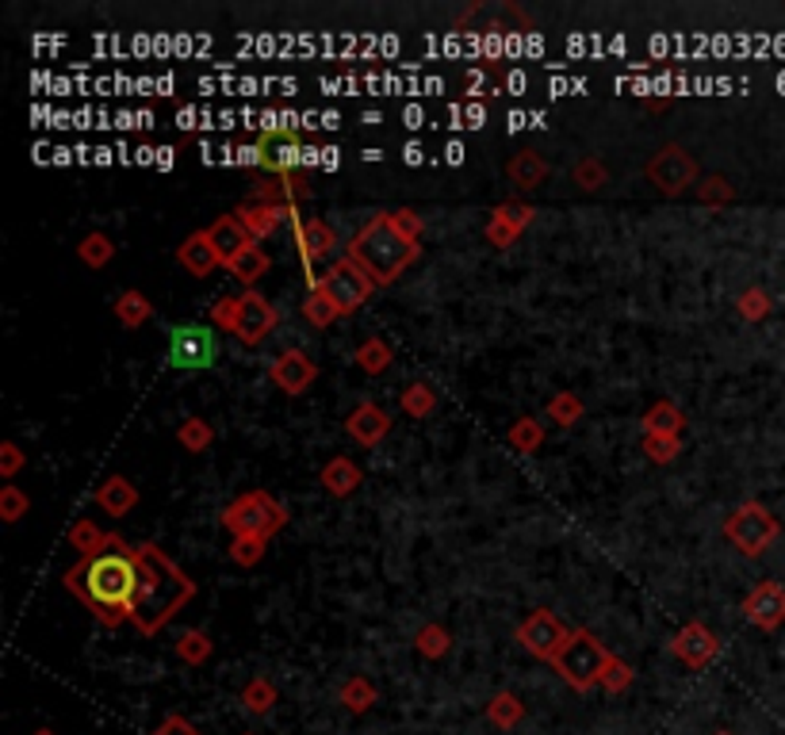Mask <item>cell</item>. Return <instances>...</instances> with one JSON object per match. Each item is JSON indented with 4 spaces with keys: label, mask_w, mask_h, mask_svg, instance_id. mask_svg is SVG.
I'll use <instances>...</instances> for the list:
<instances>
[{
    "label": "cell",
    "mask_w": 785,
    "mask_h": 735,
    "mask_svg": "<svg viewBox=\"0 0 785 735\" xmlns=\"http://www.w3.org/2000/svg\"><path fill=\"white\" fill-rule=\"evenodd\" d=\"M349 261L365 268L376 288H387V284H395L414 261H418V241L403 238L399 230L391 227L387 215H376V219H368L365 227L352 235Z\"/></svg>",
    "instance_id": "obj_3"
},
{
    "label": "cell",
    "mask_w": 785,
    "mask_h": 735,
    "mask_svg": "<svg viewBox=\"0 0 785 735\" xmlns=\"http://www.w3.org/2000/svg\"><path fill=\"white\" fill-rule=\"evenodd\" d=\"M360 468L349 460V456H334V460H326L322 464V471H318V483H322V490L326 495H334V498H349L352 490L360 487Z\"/></svg>",
    "instance_id": "obj_23"
},
{
    "label": "cell",
    "mask_w": 785,
    "mask_h": 735,
    "mask_svg": "<svg viewBox=\"0 0 785 735\" xmlns=\"http://www.w3.org/2000/svg\"><path fill=\"white\" fill-rule=\"evenodd\" d=\"M23 464H28L23 448L16 445V440H4V445H0V475H4V479H16V475L23 471Z\"/></svg>",
    "instance_id": "obj_50"
},
{
    "label": "cell",
    "mask_w": 785,
    "mask_h": 735,
    "mask_svg": "<svg viewBox=\"0 0 785 735\" xmlns=\"http://www.w3.org/2000/svg\"><path fill=\"white\" fill-rule=\"evenodd\" d=\"M31 735H58V732H50V728H39V732H31Z\"/></svg>",
    "instance_id": "obj_56"
},
{
    "label": "cell",
    "mask_w": 785,
    "mask_h": 735,
    "mask_svg": "<svg viewBox=\"0 0 785 735\" xmlns=\"http://www.w3.org/2000/svg\"><path fill=\"white\" fill-rule=\"evenodd\" d=\"M352 360H357L360 371H368V376H379V371L391 368V345H387L384 337H368Z\"/></svg>",
    "instance_id": "obj_35"
},
{
    "label": "cell",
    "mask_w": 785,
    "mask_h": 735,
    "mask_svg": "<svg viewBox=\"0 0 785 735\" xmlns=\"http://www.w3.org/2000/svg\"><path fill=\"white\" fill-rule=\"evenodd\" d=\"M241 161L261 166L272 177H288V172H299V166H304V142H299V135L291 127H269L249 150H241Z\"/></svg>",
    "instance_id": "obj_8"
},
{
    "label": "cell",
    "mask_w": 785,
    "mask_h": 735,
    "mask_svg": "<svg viewBox=\"0 0 785 735\" xmlns=\"http://www.w3.org/2000/svg\"><path fill=\"white\" fill-rule=\"evenodd\" d=\"M215 357H219V341H215L211 326L200 322H185L169 330V365L180 371H200L211 368Z\"/></svg>",
    "instance_id": "obj_10"
},
{
    "label": "cell",
    "mask_w": 785,
    "mask_h": 735,
    "mask_svg": "<svg viewBox=\"0 0 785 735\" xmlns=\"http://www.w3.org/2000/svg\"><path fill=\"white\" fill-rule=\"evenodd\" d=\"M407 161H410V166H418V161H421V153H418V146H410V150H407Z\"/></svg>",
    "instance_id": "obj_55"
},
{
    "label": "cell",
    "mask_w": 785,
    "mask_h": 735,
    "mask_svg": "<svg viewBox=\"0 0 785 735\" xmlns=\"http://www.w3.org/2000/svg\"><path fill=\"white\" fill-rule=\"evenodd\" d=\"M487 721L495 724V728H503V732L517 728V724L525 721V705H521V697L510 694V689H498V694L487 702Z\"/></svg>",
    "instance_id": "obj_27"
},
{
    "label": "cell",
    "mask_w": 785,
    "mask_h": 735,
    "mask_svg": "<svg viewBox=\"0 0 785 735\" xmlns=\"http://www.w3.org/2000/svg\"><path fill=\"white\" fill-rule=\"evenodd\" d=\"M717 735H728V732H717Z\"/></svg>",
    "instance_id": "obj_57"
},
{
    "label": "cell",
    "mask_w": 785,
    "mask_h": 735,
    "mask_svg": "<svg viewBox=\"0 0 785 735\" xmlns=\"http://www.w3.org/2000/svg\"><path fill=\"white\" fill-rule=\"evenodd\" d=\"M384 215L391 219V227L399 230L403 238H410V241L421 238V227H426V222H421L418 211H410V207H399V211H384Z\"/></svg>",
    "instance_id": "obj_49"
},
{
    "label": "cell",
    "mask_w": 785,
    "mask_h": 735,
    "mask_svg": "<svg viewBox=\"0 0 785 735\" xmlns=\"http://www.w3.org/2000/svg\"><path fill=\"white\" fill-rule=\"evenodd\" d=\"M276 322H280V310L272 307L269 299L261 296V291H241L238 296V322H235V337L246 345H261L265 337L276 330Z\"/></svg>",
    "instance_id": "obj_12"
},
{
    "label": "cell",
    "mask_w": 785,
    "mask_h": 735,
    "mask_svg": "<svg viewBox=\"0 0 785 735\" xmlns=\"http://www.w3.org/2000/svg\"><path fill=\"white\" fill-rule=\"evenodd\" d=\"M606 663H609L606 644H602L594 633H586V628H575L572 639H567V647L559 652V659L552 663V667H556V674L567 682V686L586 694V689H594L602 682Z\"/></svg>",
    "instance_id": "obj_5"
},
{
    "label": "cell",
    "mask_w": 785,
    "mask_h": 735,
    "mask_svg": "<svg viewBox=\"0 0 785 735\" xmlns=\"http://www.w3.org/2000/svg\"><path fill=\"white\" fill-rule=\"evenodd\" d=\"M66 590L77 602H85L103 628H116L131 620V609L142 590V559L138 548L111 533V544L97 556H81L66 570Z\"/></svg>",
    "instance_id": "obj_1"
},
{
    "label": "cell",
    "mask_w": 785,
    "mask_h": 735,
    "mask_svg": "<svg viewBox=\"0 0 785 735\" xmlns=\"http://www.w3.org/2000/svg\"><path fill=\"white\" fill-rule=\"evenodd\" d=\"M345 434L357 440L360 448H376V445H384L387 434H391V418H387L376 403H360L357 410L345 418Z\"/></svg>",
    "instance_id": "obj_16"
},
{
    "label": "cell",
    "mask_w": 785,
    "mask_h": 735,
    "mask_svg": "<svg viewBox=\"0 0 785 735\" xmlns=\"http://www.w3.org/2000/svg\"><path fill=\"white\" fill-rule=\"evenodd\" d=\"M177 440L188 448V453H207V448H211V440H215V429H211V421H207V418L192 414V418L180 421Z\"/></svg>",
    "instance_id": "obj_36"
},
{
    "label": "cell",
    "mask_w": 785,
    "mask_h": 735,
    "mask_svg": "<svg viewBox=\"0 0 785 735\" xmlns=\"http://www.w3.org/2000/svg\"><path fill=\"white\" fill-rule=\"evenodd\" d=\"M207 238H211V246H215V254H219L222 265L238 261L249 246H257V241L249 238V230L241 227L238 215H222V219H215L211 227H207Z\"/></svg>",
    "instance_id": "obj_17"
},
{
    "label": "cell",
    "mask_w": 785,
    "mask_h": 735,
    "mask_svg": "<svg viewBox=\"0 0 785 735\" xmlns=\"http://www.w3.org/2000/svg\"><path fill=\"white\" fill-rule=\"evenodd\" d=\"M644 453L652 464H670L683 453V437H644Z\"/></svg>",
    "instance_id": "obj_48"
},
{
    "label": "cell",
    "mask_w": 785,
    "mask_h": 735,
    "mask_svg": "<svg viewBox=\"0 0 785 735\" xmlns=\"http://www.w3.org/2000/svg\"><path fill=\"white\" fill-rule=\"evenodd\" d=\"M670 655H675L678 663H686L689 671H705L721 655V639L709 625L689 620V625L678 628V636L670 639Z\"/></svg>",
    "instance_id": "obj_13"
},
{
    "label": "cell",
    "mask_w": 785,
    "mask_h": 735,
    "mask_svg": "<svg viewBox=\"0 0 785 735\" xmlns=\"http://www.w3.org/2000/svg\"><path fill=\"white\" fill-rule=\"evenodd\" d=\"M211 318H215V330L235 334V322H238V296H222V299L211 307Z\"/></svg>",
    "instance_id": "obj_51"
},
{
    "label": "cell",
    "mask_w": 785,
    "mask_h": 735,
    "mask_svg": "<svg viewBox=\"0 0 785 735\" xmlns=\"http://www.w3.org/2000/svg\"><path fill=\"white\" fill-rule=\"evenodd\" d=\"M238 219H241V227L249 230V238L254 241H265V238H272L276 230L284 227V222L296 215V207H276V203H241L238 207Z\"/></svg>",
    "instance_id": "obj_18"
},
{
    "label": "cell",
    "mask_w": 785,
    "mask_h": 735,
    "mask_svg": "<svg viewBox=\"0 0 785 735\" xmlns=\"http://www.w3.org/2000/svg\"><path fill=\"white\" fill-rule=\"evenodd\" d=\"M697 203L702 207H713V211H721V207H728L736 200V185H732L728 177H721V172H713V177H702L694 188Z\"/></svg>",
    "instance_id": "obj_30"
},
{
    "label": "cell",
    "mask_w": 785,
    "mask_h": 735,
    "mask_svg": "<svg viewBox=\"0 0 785 735\" xmlns=\"http://www.w3.org/2000/svg\"><path fill=\"white\" fill-rule=\"evenodd\" d=\"M265 548H269L265 536H235V544H230V559H235L238 567H257L265 559Z\"/></svg>",
    "instance_id": "obj_43"
},
{
    "label": "cell",
    "mask_w": 785,
    "mask_h": 735,
    "mask_svg": "<svg viewBox=\"0 0 785 735\" xmlns=\"http://www.w3.org/2000/svg\"><path fill=\"white\" fill-rule=\"evenodd\" d=\"M111 310H116V318L127 326V330H138V326H146V322H150V315H153L150 299H146L142 291H135V288L123 291V296L116 299V307H111Z\"/></svg>",
    "instance_id": "obj_31"
},
{
    "label": "cell",
    "mask_w": 785,
    "mask_h": 735,
    "mask_svg": "<svg viewBox=\"0 0 785 735\" xmlns=\"http://www.w3.org/2000/svg\"><path fill=\"white\" fill-rule=\"evenodd\" d=\"M572 633L575 628H567L552 609H533L529 617L517 625V644H521L533 659L556 663L559 652L567 647V639H572Z\"/></svg>",
    "instance_id": "obj_9"
},
{
    "label": "cell",
    "mask_w": 785,
    "mask_h": 735,
    "mask_svg": "<svg viewBox=\"0 0 785 735\" xmlns=\"http://www.w3.org/2000/svg\"><path fill=\"white\" fill-rule=\"evenodd\" d=\"M778 533H782L778 517H774L763 501H744V506L724 522V536H728V540L736 544V552H744L747 559L763 556V552L778 540Z\"/></svg>",
    "instance_id": "obj_7"
},
{
    "label": "cell",
    "mask_w": 785,
    "mask_h": 735,
    "mask_svg": "<svg viewBox=\"0 0 785 735\" xmlns=\"http://www.w3.org/2000/svg\"><path fill=\"white\" fill-rule=\"evenodd\" d=\"M506 177H510L514 188L521 192H533L548 180V161L540 158V150H517L510 161H506Z\"/></svg>",
    "instance_id": "obj_22"
},
{
    "label": "cell",
    "mask_w": 785,
    "mask_h": 735,
    "mask_svg": "<svg viewBox=\"0 0 785 735\" xmlns=\"http://www.w3.org/2000/svg\"><path fill=\"white\" fill-rule=\"evenodd\" d=\"M338 702L349 708L352 716H365L368 708H372L379 702V694H376V686L365 678V674H352V678H345L341 682V689H338Z\"/></svg>",
    "instance_id": "obj_26"
},
{
    "label": "cell",
    "mask_w": 785,
    "mask_h": 735,
    "mask_svg": "<svg viewBox=\"0 0 785 735\" xmlns=\"http://www.w3.org/2000/svg\"><path fill=\"white\" fill-rule=\"evenodd\" d=\"M771 307L774 302L763 288H747V291H739V299H736V310L744 322H763V318L771 315Z\"/></svg>",
    "instance_id": "obj_44"
},
{
    "label": "cell",
    "mask_w": 785,
    "mask_h": 735,
    "mask_svg": "<svg viewBox=\"0 0 785 735\" xmlns=\"http://www.w3.org/2000/svg\"><path fill=\"white\" fill-rule=\"evenodd\" d=\"M310 288H318L326 299L338 307V315L341 318H349V315H357L360 307H365L368 299H372V291H376V284H372V276L365 272L357 261H338V265H330V268H322V272L315 276V284Z\"/></svg>",
    "instance_id": "obj_6"
},
{
    "label": "cell",
    "mask_w": 785,
    "mask_h": 735,
    "mask_svg": "<svg viewBox=\"0 0 785 735\" xmlns=\"http://www.w3.org/2000/svg\"><path fill=\"white\" fill-rule=\"evenodd\" d=\"M744 617L752 620L755 628H763V633H778L785 625V586L774 583V578L758 583L744 598Z\"/></svg>",
    "instance_id": "obj_14"
},
{
    "label": "cell",
    "mask_w": 785,
    "mask_h": 735,
    "mask_svg": "<svg viewBox=\"0 0 785 735\" xmlns=\"http://www.w3.org/2000/svg\"><path fill=\"white\" fill-rule=\"evenodd\" d=\"M219 522L235 536H265V540H269V536H276L288 525V509H284L269 490H246L241 498L227 501Z\"/></svg>",
    "instance_id": "obj_4"
},
{
    "label": "cell",
    "mask_w": 785,
    "mask_h": 735,
    "mask_svg": "<svg viewBox=\"0 0 785 735\" xmlns=\"http://www.w3.org/2000/svg\"><path fill=\"white\" fill-rule=\"evenodd\" d=\"M683 429H686V414L667 399L652 403L648 414H644V437H683Z\"/></svg>",
    "instance_id": "obj_25"
},
{
    "label": "cell",
    "mask_w": 785,
    "mask_h": 735,
    "mask_svg": "<svg viewBox=\"0 0 785 735\" xmlns=\"http://www.w3.org/2000/svg\"><path fill=\"white\" fill-rule=\"evenodd\" d=\"M399 406L410 414V418H429L434 414V406H437V391L429 384H410V387H403V395H399Z\"/></svg>",
    "instance_id": "obj_37"
},
{
    "label": "cell",
    "mask_w": 785,
    "mask_h": 735,
    "mask_svg": "<svg viewBox=\"0 0 785 735\" xmlns=\"http://www.w3.org/2000/svg\"><path fill=\"white\" fill-rule=\"evenodd\" d=\"M296 246L307 265H318L322 257L334 254L338 238H334V230L322 219H296Z\"/></svg>",
    "instance_id": "obj_19"
},
{
    "label": "cell",
    "mask_w": 785,
    "mask_h": 735,
    "mask_svg": "<svg viewBox=\"0 0 785 735\" xmlns=\"http://www.w3.org/2000/svg\"><path fill=\"white\" fill-rule=\"evenodd\" d=\"M304 318H307L310 326H318V330H326V326L338 322L341 315H338V307H334V302L322 296V291L310 288V291H307V299H304Z\"/></svg>",
    "instance_id": "obj_42"
},
{
    "label": "cell",
    "mask_w": 785,
    "mask_h": 735,
    "mask_svg": "<svg viewBox=\"0 0 785 735\" xmlns=\"http://www.w3.org/2000/svg\"><path fill=\"white\" fill-rule=\"evenodd\" d=\"M548 418L556 421V426H575V421H583V399L575 391H559L548 399Z\"/></svg>",
    "instance_id": "obj_40"
},
{
    "label": "cell",
    "mask_w": 785,
    "mask_h": 735,
    "mask_svg": "<svg viewBox=\"0 0 785 735\" xmlns=\"http://www.w3.org/2000/svg\"><path fill=\"white\" fill-rule=\"evenodd\" d=\"M211 652L215 644L203 628H185V636L177 639V659L185 663V667H203V663L211 659Z\"/></svg>",
    "instance_id": "obj_29"
},
{
    "label": "cell",
    "mask_w": 785,
    "mask_h": 735,
    "mask_svg": "<svg viewBox=\"0 0 785 735\" xmlns=\"http://www.w3.org/2000/svg\"><path fill=\"white\" fill-rule=\"evenodd\" d=\"M272 384L280 387L284 395H304L310 384L318 379V365L307 357L304 349H284L280 357L272 360Z\"/></svg>",
    "instance_id": "obj_15"
},
{
    "label": "cell",
    "mask_w": 785,
    "mask_h": 735,
    "mask_svg": "<svg viewBox=\"0 0 785 735\" xmlns=\"http://www.w3.org/2000/svg\"><path fill=\"white\" fill-rule=\"evenodd\" d=\"M506 437H510V445H514L521 456H533L540 445H545V429H540L537 418H517Z\"/></svg>",
    "instance_id": "obj_39"
},
{
    "label": "cell",
    "mask_w": 785,
    "mask_h": 735,
    "mask_svg": "<svg viewBox=\"0 0 785 735\" xmlns=\"http://www.w3.org/2000/svg\"><path fill=\"white\" fill-rule=\"evenodd\" d=\"M28 509H31V498L23 495V490L16 487V483H8V487L0 490V522L16 525L23 514H28Z\"/></svg>",
    "instance_id": "obj_46"
},
{
    "label": "cell",
    "mask_w": 785,
    "mask_h": 735,
    "mask_svg": "<svg viewBox=\"0 0 785 735\" xmlns=\"http://www.w3.org/2000/svg\"><path fill=\"white\" fill-rule=\"evenodd\" d=\"M414 647H418L421 659H445L453 652V636H448L445 625H421L418 636H414Z\"/></svg>",
    "instance_id": "obj_34"
},
{
    "label": "cell",
    "mask_w": 785,
    "mask_h": 735,
    "mask_svg": "<svg viewBox=\"0 0 785 735\" xmlns=\"http://www.w3.org/2000/svg\"><path fill=\"white\" fill-rule=\"evenodd\" d=\"M606 694H625L628 686H633V667H628L625 659H617V655H609L606 671H602V682H598Z\"/></svg>",
    "instance_id": "obj_45"
},
{
    "label": "cell",
    "mask_w": 785,
    "mask_h": 735,
    "mask_svg": "<svg viewBox=\"0 0 785 735\" xmlns=\"http://www.w3.org/2000/svg\"><path fill=\"white\" fill-rule=\"evenodd\" d=\"M153 735H200V728H196L192 721H185V716L172 713L158 724V728H153Z\"/></svg>",
    "instance_id": "obj_53"
},
{
    "label": "cell",
    "mask_w": 785,
    "mask_h": 735,
    "mask_svg": "<svg viewBox=\"0 0 785 735\" xmlns=\"http://www.w3.org/2000/svg\"><path fill=\"white\" fill-rule=\"evenodd\" d=\"M495 219L510 222L514 230H525V227H533V219H537V207L521 203V200H506V203L495 207Z\"/></svg>",
    "instance_id": "obj_47"
},
{
    "label": "cell",
    "mask_w": 785,
    "mask_h": 735,
    "mask_svg": "<svg viewBox=\"0 0 785 735\" xmlns=\"http://www.w3.org/2000/svg\"><path fill=\"white\" fill-rule=\"evenodd\" d=\"M521 238V230H514L510 222H503V219H495V215H490V222H487V241L495 249H510L514 241Z\"/></svg>",
    "instance_id": "obj_52"
},
{
    "label": "cell",
    "mask_w": 785,
    "mask_h": 735,
    "mask_svg": "<svg viewBox=\"0 0 785 735\" xmlns=\"http://www.w3.org/2000/svg\"><path fill=\"white\" fill-rule=\"evenodd\" d=\"M648 180L659 188L663 196L675 200V196L697 188V180L702 177H697V161L689 158L683 146H663V150L648 161Z\"/></svg>",
    "instance_id": "obj_11"
},
{
    "label": "cell",
    "mask_w": 785,
    "mask_h": 735,
    "mask_svg": "<svg viewBox=\"0 0 785 735\" xmlns=\"http://www.w3.org/2000/svg\"><path fill=\"white\" fill-rule=\"evenodd\" d=\"M77 257H81V265H89V268H108L111 257H116V246H111L108 235H97V230H92V235L81 238Z\"/></svg>",
    "instance_id": "obj_38"
},
{
    "label": "cell",
    "mask_w": 785,
    "mask_h": 735,
    "mask_svg": "<svg viewBox=\"0 0 785 735\" xmlns=\"http://www.w3.org/2000/svg\"><path fill=\"white\" fill-rule=\"evenodd\" d=\"M177 261L185 265V272H192V276H211L215 268H219V254H215V246H211V238H207V230H196V235H188L185 241H180V249H177Z\"/></svg>",
    "instance_id": "obj_20"
},
{
    "label": "cell",
    "mask_w": 785,
    "mask_h": 735,
    "mask_svg": "<svg viewBox=\"0 0 785 735\" xmlns=\"http://www.w3.org/2000/svg\"><path fill=\"white\" fill-rule=\"evenodd\" d=\"M310 196V185L304 172H288V177H272L254 192V203H276V207H296Z\"/></svg>",
    "instance_id": "obj_21"
},
{
    "label": "cell",
    "mask_w": 785,
    "mask_h": 735,
    "mask_svg": "<svg viewBox=\"0 0 785 735\" xmlns=\"http://www.w3.org/2000/svg\"><path fill=\"white\" fill-rule=\"evenodd\" d=\"M464 127H468V131H476V127H483V123H487V108H483V103L479 100H471L468 103V108H464Z\"/></svg>",
    "instance_id": "obj_54"
},
{
    "label": "cell",
    "mask_w": 785,
    "mask_h": 735,
    "mask_svg": "<svg viewBox=\"0 0 785 735\" xmlns=\"http://www.w3.org/2000/svg\"><path fill=\"white\" fill-rule=\"evenodd\" d=\"M138 559H142V590H138V602L131 609V625L142 636H158L196 598V583L158 544H138Z\"/></svg>",
    "instance_id": "obj_2"
},
{
    "label": "cell",
    "mask_w": 785,
    "mask_h": 735,
    "mask_svg": "<svg viewBox=\"0 0 785 735\" xmlns=\"http://www.w3.org/2000/svg\"><path fill=\"white\" fill-rule=\"evenodd\" d=\"M97 506H100L108 517H127V514H131V509L138 506L135 483L123 479V475H108V479L100 483V490H97Z\"/></svg>",
    "instance_id": "obj_24"
},
{
    "label": "cell",
    "mask_w": 785,
    "mask_h": 735,
    "mask_svg": "<svg viewBox=\"0 0 785 735\" xmlns=\"http://www.w3.org/2000/svg\"><path fill=\"white\" fill-rule=\"evenodd\" d=\"M276 702H280V689H276V682H269L265 674H257V678H249L246 686H241V705H246V713L265 716L272 713Z\"/></svg>",
    "instance_id": "obj_28"
},
{
    "label": "cell",
    "mask_w": 785,
    "mask_h": 735,
    "mask_svg": "<svg viewBox=\"0 0 785 735\" xmlns=\"http://www.w3.org/2000/svg\"><path fill=\"white\" fill-rule=\"evenodd\" d=\"M69 544H73L81 556H97V552H103L111 544V533H103L100 525L81 517V522H73V529H69Z\"/></svg>",
    "instance_id": "obj_32"
},
{
    "label": "cell",
    "mask_w": 785,
    "mask_h": 735,
    "mask_svg": "<svg viewBox=\"0 0 785 735\" xmlns=\"http://www.w3.org/2000/svg\"><path fill=\"white\" fill-rule=\"evenodd\" d=\"M227 268H230V276L246 284V291H249V284H257L265 272H269V254H265L261 246H249L246 254H241L238 261H230Z\"/></svg>",
    "instance_id": "obj_33"
},
{
    "label": "cell",
    "mask_w": 785,
    "mask_h": 735,
    "mask_svg": "<svg viewBox=\"0 0 785 735\" xmlns=\"http://www.w3.org/2000/svg\"><path fill=\"white\" fill-rule=\"evenodd\" d=\"M572 180L583 188V192H598V188L609 185V169L602 158H583L579 166L572 169Z\"/></svg>",
    "instance_id": "obj_41"
}]
</instances>
